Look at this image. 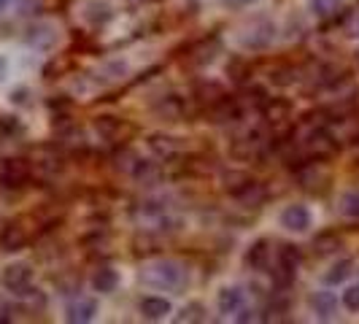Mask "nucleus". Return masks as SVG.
<instances>
[{
	"label": "nucleus",
	"mask_w": 359,
	"mask_h": 324,
	"mask_svg": "<svg viewBox=\"0 0 359 324\" xmlns=\"http://www.w3.org/2000/svg\"><path fill=\"white\" fill-rule=\"evenodd\" d=\"M141 281L154 289H181L187 284V268L176 259H154L141 268Z\"/></svg>",
	"instance_id": "1"
},
{
	"label": "nucleus",
	"mask_w": 359,
	"mask_h": 324,
	"mask_svg": "<svg viewBox=\"0 0 359 324\" xmlns=\"http://www.w3.org/2000/svg\"><path fill=\"white\" fill-rule=\"evenodd\" d=\"M273 41H276V25L270 19H254L252 25H246L238 33V46L246 49V52L268 49Z\"/></svg>",
	"instance_id": "2"
},
{
	"label": "nucleus",
	"mask_w": 359,
	"mask_h": 324,
	"mask_svg": "<svg viewBox=\"0 0 359 324\" xmlns=\"http://www.w3.org/2000/svg\"><path fill=\"white\" fill-rule=\"evenodd\" d=\"M278 222H281V227L289 230V233H306L308 227H311V222H313V216H311V211H308L306 205L294 203V205H287L281 211Z\"/></svg>",
	"instance_id": "3"
},
{
	"label": "nucleus",
	"mask_w": 359,
	"mask_h": 324,
	"mask_svg": "<svg viewBox=\"0 0 359 324\" xmlns=\"http://www.w3.org/2000/svg\"><path fill=\"white\" fill-rule=\"evenodd\" d=\"M306 149L311 157H316V160H324V157H330V154H335L338 151V141L327 133V130H313L311 135L306 138Z\"/></svg>",
	"instance_id": "4"
},
{
	"label": "nucleus",
	"mask_w": 359,
	"mask_h": 324,
	"mask_svg": "<svg viewBox=\"0 0 359 324\" xmlns=\"http://www.w3.org/2000/svg\"><path fill=\"white\" fill-rule=\"evenodd\" d=\"M30 281H33V270H30V265H25V262H14V265H8L6 273H3V284L11 289V292H17V295H25L27 287H30Z\"/></svg>",
	"instance_id": "5"
},
{
	"label": "nucleus",
	"mask_w": 359,
	"mask_h": 324,
	"mask_svg": "<svg viewBox=\"0 0 359 324\" xmlns=\"http://www.w3.org/2000/svg\"><path fill=\"white\" fill-rule=\"evenodd\" d=\"M30 179V165L19 157H11V160H3V168H0V181L6 187H22L25 181Z\"/></svg>",
	"instance_id": "6"
},
{
	"label": "nucleus",
	"mask_w": 359,
	"mask_h": 324,
	"mask_svg": "<svg viewBox=\"0 0 359 324\" xmlns=\"http://www.w3.org/2000/svg\"><path fill=\"white\" fill-rule=\"evenodd\" d=\"M297 265H300V252L297 246L292 243H284L278 249V284H289L297 273Z\"/></svg>",
	"instance_id": "7"
},
{
	"label": "nucleus",
	"mask_w": 359,
	"mask_h": 324,
	"mask_svg": "<svg viewBox=\"0 0 359 324\" xmlns=\"http://www.w3.org/2000/svg\"><path fill=\"white\" fill-rule=\"evenodd\" d=\"M149 149H151L160 160H173V157L184 154V141H181V138H173V135L157 133V135L149 138Z\"/></svg>",
	"instance_id": "8"
},
{
	"label": "nucleus",
	"mask_w": 359,
	"mask_h": 324,
	"mask_svg": "<svg viewBox=\"0 0 359 324\" xmlns=\"http://www.w3.org/2000/svg\"><path fill=\"white\" fill-rule=\"evenodd\" d=\"M216 306H219V313H224V316H230V313H238V311L243 308V289H241V287L219 289Z\"/></svg>",
	"instance_id": "9"
},
{
	"label": "nucleus",
	"mask_w": 359,
	"mask_h": 324,
	"mask_svg": "<svg viewBox=\"0 0 359 324\" xmlns=\"http://www.w3.org/2000/svg\"><path fill=\"white\" fill-rule=\"evenodd\" d=\"M95 313H97V303L95 300H87V297H81V300H76V303H71L68 306V311H65V319L68 322H79V324H87L95 319Z\"/></svg>",
	"instance_id": "10"
},
{
	"label": "nucleus",
	"mask_w": 359,
	"mask_h": 324,
	"mask_svg": "<svg viewBox=\"0 0 359 324\" xmlns=\"http://www.w3.org/2000/svg\"><path fill=\"white\" fill-rule=\"evenodd\" d=\"M138 311H141V316L149 319V322H160V319H165L170 313V303L165 297H144L138 303Z\"/></svg>",
	"instance_id": "11"
},
{
	"label": "nucleus",
	"mask_w": 359,
	"mask_h": 324,
	"mask_svg": "<svg viewBox=\"0 0 359 324\" xmlns=\"http://www.w3.org/2000/svg\"><path fill=\"white\" fill-rule=\"evenodd\" d=\"M308 303H311V308L316 311L319 319H332L335 311H338V297H335L332 292H313Z\"/></svg>",
	"instance_id": "12"
},
{
	"label": "nucleus",
	"mask_w": 359,
	"mask_h": 324,
	"mask_svg": "<svg viewBox=\"0 0 359 324\" xmlns=\"http://www.w3.org/2000/svg\"><path fill=\"white\" fill-rule=\"evenodd\" d=\"M268 257H270V249H268V241L265 238H259V241H254L252 246H249V252H246V265L252 270H265L268 268Z\"/></svg>",
	"instance_id": "13"
},
{
	"label": "nucleus",
	"mask_w": 359,
	"mask_h": 324,
	"mask_svg": "<svg viewBox=\"0 0 359 324\" xmlns=\"http://www.w3.org/2000/svg\"><path fill=\"white\" fill-rule=\"evenodd\" d=\"M27 243V233L19 227V224H8L3 235H0V246L6 249V252H19L22 246Z\"/></svg>",
	"instance_id": "14"
},
{
	"label": "nucleus",
	"mask_w": 359,
	"mask_h": 324,
	"mask_svg": "<svg viewBox=\"0 0 359 324\" xmlns=\"http://www.w3.org/2000/svg\"><path fill=\"white\" fill-rule=\"evenodd\" d=\"M341 8H343V0H308V11L316 19L335 17Z\"/></svg>",
	"instance_id": "15"
},
{
	"label": "nucleus",
	"mask_w": 359,
	"mask_h": 324,
	"mask_svg": "<svg viewBox=\"0 0 359 324\" xmlns=\"http://www.w3.org/2000/svg\"><path fill=\"white\" fill-rule=\"evenodd\" d=\"M351 268H354V262H351V259H341V262H335L332 268L324 273V284H327V287H338V284H343V281L351 276Z\"/></svg>",
	"instance_id": "16"
},
{
	"label": "nucleus",
	"mask_w": 359,
	"mask_h": 324,
	"mask_svg": "<svg viewBox=\"0 0 359 324\" xmlns=\"http://www.w3.org/2000/svg\"><path fill=\"white\" fill-rule=\"evenodd\" d=\"M125 76H127V62L111 60V62H106V65L97 71V81H100V84H108V81H119V79H125Z\"/></svg>",
	"instance_id": "17"
},
{
	"label": "nucleus",
	"mask_w": 359,
	"mask_h": 324,
	"mask_svg": "<svg viewBox=\"0 0 359 324\" xmlns=\"http://www.w3.org/2000/svg\"><path fill=\"white\" fill-rule=\"evenodd\" d=\"M116 284H119V276H116L114 268H100L95 273V278H92V287L97 289V292H114Z\"/></svg>",
	"instance_id": "18"
},
{
	"label": "nucleus",
	"mask_w": 359,
	"mask_h": 324,
	"mask_svg": "<svg viewBox=\"0 0 359 324\" xmlns=\"http://www.w3.org/2000/svg\"><path fill=\"white\" fill-rule=\"evenodd\" d=\"M341 246V238L338 233H322L313 238V252L316 254H332Z\"/></svg>",
	"instance_id": "19"
},
{
	"label": "nucleus",
	"mask_w": 359,
	"mask_h": 324,
	"mask_svg": "<svg viewBox=\"0 0 359 324\" xmlns=\"http://www.w3.org/2000/svg\"><path fill=\"white\" fill-rule=\"evenodd\" d=\"M341 214L343 216H351V219H359V189H351V192H346L341 198Z\"/></svg>",
	"instance_id": "20"
},
{
	"label": "nucleus",
	"mask_w": 359,
	"mask_h": 324,
	"mask_svg": "<svg viewBox=\"0 0 359 324\" xmlns=\"http://www.w3.org/2000/svg\"><path fill=\"white\" fill-rule=\"evenodd\" d=\"M176 322H205V308H203V303L184 306V311L176 316Z\"/></svg>",
	"instance_id": "21"
},
{
	"label": "nucleus",
	"mask_w": 359,
	"mask_h": 324,
	"mask_svg": "<svg viewBox=\"0 0 359 324\" xmlns=\"http://www.w3.org/2000/svg\"><path fill=\"white\" fill-rule=\"evenodd\" d=\"M343 306L348 308V311H359V284H354V287H348L343 292Z\"/></svg>",
	"instance_id": "22"
},
{
	"label": "nucleus",
	"mask_w": 359,
	"mask_h": 324,
	"mask_svg": "<svg viewBox=\"0 0 359 324\" xmlns=\"http://www.w3.org/2000/svg\"><path fill=\"white\" fill-rule=\"evenodd\" d=\"M97 130L103 135H114L119 130V119L116 116H97Z\"/></svg>",
	"instance_id": "23"
},
{
	"label": "nucleus",
	"mask_w": 359,
	"mask_h": 324,
	"mask_svg": "<svg viewBox=\"0 0 359 324\" xmlns=\"http://www.w3.org/2000/svg\"><path fill=\"white\" fill-rule=\"evenodd\" d=\"M6 71H8V62H6V57L0 54V81H3V76H6Z\"/></svg>",
	"instance_id": "24"
},
{
	"label": "nucleus",
	"mask_w": 359,
	"mask_h": 324,
	"mask_svg": "<svg viewBox=\"0 0 359 324\" xmlns=\"http://www.w3.org/2000/svg\"><path fill=\"white\" fill-rule=\"evenodd\" d=\"M227 6H246V3H254V0H224Z\"/></svg>",
	"instance_id": "25"
},
{
	"label": "nucleus",
	"mask_w": 359,
	"mask_h": 324,
	"mask_svg": "<svg viewBox=\"0 0 359 324\" xmlns=\"http://www.w3.org/2000/svg\"><path fill=\"white\" fill-rule=\"evenodd\" d=\"M6 3H8V0H0V11H3V6H6Z\"/></svg>",
	"instance_id": "26"
}]
</instances>
